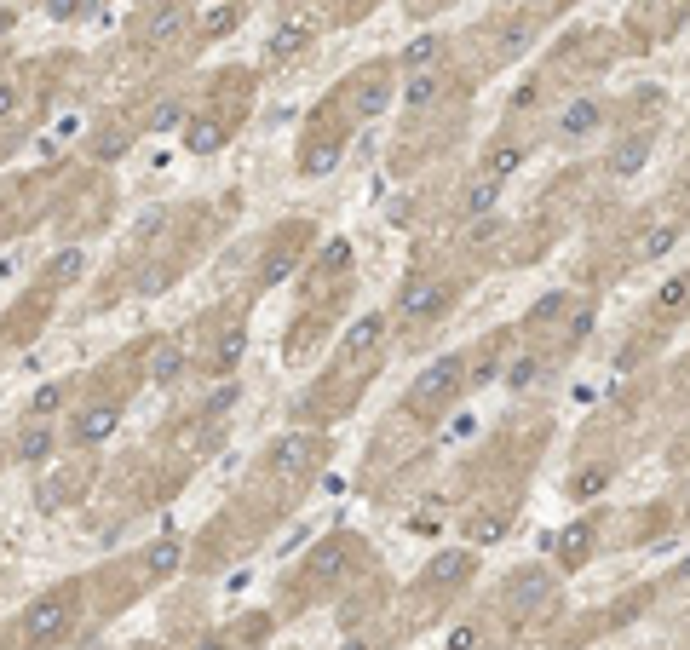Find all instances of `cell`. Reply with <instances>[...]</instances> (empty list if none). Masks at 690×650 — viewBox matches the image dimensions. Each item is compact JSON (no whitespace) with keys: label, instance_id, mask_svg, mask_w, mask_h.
Here are the masks:
<instances>
[{"label":"cell","instance_id":"8d00e7d4","mask_svg":"<svg viewBox=\"0 0 690 650\" xmlns=\"http://www.w3.org/2000/svg\"><path fill=\"white\" fill-rule=\"evenodd\" d=\"M667 581H673V587H679V581H690V558H685V564H679V570H673Z\"/></svg>","mask_w":690,"mask_h":650},{"label":"cell","instance_id":"9c48e42d","mask_svg":"<svg viewBox=\"0 0 690 650\" xmlns=\"http://www.w3.org/2000/svg\"><path fill=\"white\" fill-rule=\"evenodd\" d=\"M593 547H598V518H581V524L552 535V558H558L564 570H581V564L593 558Z\"/></svg>","mask_w":690,"mask_h":650},{"label":"cell","instance_id":"44dd1931","mask_svg":"<svg viewBox=\"0 0 690 650\" xmlns=\"http://www.w3.org/2000/svg\"><path fill=\"white\" fill-rule=\"evenodd\" d=\"M184 24H190V12H184L179 0H167V6H156V12H150L144 35H150V41H173V35H179Z\"/></svg>","mask_w":690,"mask_h":650},{"label":"cell","instance_id":"52a82bcc","mask_svg":"<svg viewBox=\"0 0 690 650\" xmlns=\"http://www.w3.org/2000/svg\"><path fill=\"white\" fill-rule=\"evenodd\" d=\"M386 328H391L386 311H363L357 323H345V334H340V346H334V357H340V363H363V357H374V351L386 346Z\"/></svg>","mask_w":690,"mask_h":650},{"label":"cell","instance_id":"6da1fadb","mask_svg":"<svg viewBox=\"0 0 690 650\" xmlns=\"http://www.w3.org/2000/svg\"><path fill=\"white\" fill-rule=\"evenodd\" d=\"M75 622H81V587H75V581H64V587H46L41 599L23 604L18 645L23 650H58V645H69Z\"/></svg>","mask_w":690,"mask_h":650},{"label":"cell","instance_id":"ac0fdd59","mask_svg":"<svg viewBox=\"0 0 690 650\" xmlns=\"http://www.w3.org/2000/svg\"><path fill=\"white\" fill-rule=\"evenodd\" d=\"M524 156H529V144H524V139H501L495 150H489V156H483V173L506 185V179H512V173L524 167Z\"/></svg>","mask_w":690,"mask_h":650},{"label":"cell","instance_id":"7402d4cb","mask_svg":"<svg viewBox=\"0 0 690 650\" xmlns=\"http://www.w3.org/2000/svg\"><path fill=\"white\" fill-rule=\"evenodd\" d=\"M179 564H184V547H179V541H150V547H144V576H150V581H156V576H173Z\"/></svg>","mask_w":690,"mask_h":650},{"label":"cell","instance_id":"7c38bea8","mask_svg":"<svg viewBox=\"0 0 690 650\" xmlns=\"http://www.w3.org/2000/svg\"><path fill=\"white\" fill-rule=\"evenodd\" d=\"M466 576H472V553H466V547H449V553H437L432 564L420 570V581L437 587V593H443V587H460Z\"/></svg>","mask_w":690,"mask_h":650},{"label":"cell","instance_id":"603a6c76","mask_svg":"<svg viewBox=\"0 0 690 650\" xmlns=\"http://www.w3.org/2000/svg\"><path fill=\"white\" fill-rule=\"evenodd\" d=\"M311 47V29H299V24H282L271 35V64H294L299 52Z\"/></svg>","mask_w":690,"mask_h":650},{"label":"cell","instance_id":"484cf974","mask_svg":"<svg viewBox=\"0 0 690 650\" xmlns=\"http://www.w3.org/2000/svg\"><path fill=\"white\" fill-rule=\"evenodd\" d=\"M64 397H69V386H64V380H52V386H41V392L29 397V409H23V415H29V420H52L58 409H64Z\"/></svg>","mask_w":690,"mask_h":650},{"label":"cell","instance_id":"e575fe53","mask_svg":"<svg viewBox=\"0 0 690 650\" xmlns=\"http://www.w3.org/2000/svg\"><path fill=\"white\" fill-rule=\"evenodd\" d=\"M12 110H18V87H0V121L12 116Z\"/></svg>","mask_w":690,"mask_h":650},{"label":"cell","instance_id":"4dcf8cb0","mask_svg":"<svg viewBox=\"0 0 690 650\" xmlns=\"http://www.w3.org/2000/svg\"><path fill=\"white\" fill-rule=\"evenodd\" d=\"M127 127H104V133H98V144H92V150H98V156H104V162H110V156H121V150H127Z\"/></svg>","mask_w":690,"mask_h":650},{"label":"cell","instance_id":"3957f363","mask_svg":"<svg viewBox=\"0 0 690 650\" xmlns=\"http://www.w3.org/2000/svg\"><path fill=\"white\" fill-rule=\"evenodd\" d=\"M311 242H317V225H311V219H288V225H276L271 248H265V259H259V288H276V282L294 277Z\"/></svg>","mask_w":690,"mask_h":650},{"label":"cell","instance_id":"836d02e7","mask_svg":"<svg viewBox=\"0 0 690 650\" xmlns=\"http://www.w3.org/2000/svg\"><path fill=\"white\" fill-rule=\"evenodd\" d=\"M46 12H52V18H75V12H81V0H52Z\"/></svg>","mask_w":690,"mask_h":650},{"label":"cell","instance_id":"ffe728a7","mask_svg":"<svg viewBox=\"0 0 690 650\" xmlns=\"http://www.w3.org/2000/svg\"><path fill=\"white\" fill-rule=\"evenodd\" d=\"M501 179H489V173H478V179H472V185H466V202H460V213H466V219H478V213H489L495 208V202H501Z\"/></svg>","mask_w":690,"mask_h":650},{"label":"cell","instance_id":"5b68a950","mask_svg":"<svg viewBox=\"0 0 690 650\" xmlns=\"http://www.w3.org/2000/svg\"><path fill=\"white\" fill-rule=\"evenodd\" d=\"M391 98H397L391 93V70L386 64H368V70L345 87V116L351 121H374V116H386L391 110Z\"/></svg>","mask_w":690,"mask_h":650},{"label":"cell","instance_id":"83f0119b","mask_svg":"<svg viewBox=\"0 0 690 650\" xmlns=\"http://www.w3.org/2000/svg\"><path fill=\"white\" fill-rule=\"evenodd\" d=\"M673 242H679V225H650V236L633 242V254H639V259H662Z\"/></svg>","mask_w":690,"mask_h":650},{"label":"cell","instance_id":"e0dca14e","mask_svg":"<svg viewBox=\"0 0 690 650\" xmlns=\"http://www.w3.org/2000/svg\"><path fill=\"white\" fill-rule=\"evenodd\" d=\"M443 64V35H414L409 47H403V58H397V70L414 75V70H437Z\"/></svg>","mask_w":690,"mask_h":650},{"label":"cell","instance_id":"8992f818","mask_svg":"<svg viewBox=\"0 0 690 650\" xmlns=\"http://www.w3.org/2000/svg\"><path fill=\"white\" fill-rule=\"evenodd\" d=\"M610 121V110H604V98L593 93H575L570 104H558V116H552V139L558 144H581V139H593L598 127Z\"/></svg>","mask_w":690,"mask_h":650},{"label":"cell","instance_id":"8fae6325","mask_svg":"<svg viewBox=\"0 0 690 650\" xmlns=\"http://www.w3.org/2000/svg\"><path fill=\"white\" fill-rule=\"evenodd\" d=\"M52 449H58L52 420H29V415H23L18 438H12V455H18L23 466H46V461H52Z\"/></svg>","mask_w":690,"mask_h":650},{"label":"cell","instance_id":"d590c367","mask_svg":"<svg viewBox=\"0 0 690 650\" xmlns=\"http://www.w3.org/2000/svg\"><path fill=\"white\" fill-rule=\"evenodd\" d=\"M196 650H230V633H207V639H202Z\"/></svg>","mask_w":690,"mask_h":650},{"label":"cell","instance_id":"1f68e13d","mask_svg":"<svg viewBox=\"0 0 690 650\" xmlns=\"http://www.w3.org/2000/svg\"><path fill=\"white\" fill-rule=\"evenodd\" d=\"M506 380H512V386H535V380H541V357H518Z\"/></svg>","mask_w":690,"mask_h":650},{"label":"cell","instance_id":"7a4b0ae2","mask_svg":"<svg viewBox=\"0 0 690 650\" xmlns=\"http://www.w3.org/2000/svg\"><path fill=\"white\" fill-rule=\"evenodd\" d=\"M466 386H472V380H466V357H455V351L437 357V363H426L420 380L409 386V415H443Z\"/></svg>","mask_w":690,"mask_h":650},{"label":"cell","instance_id":"f546056e","mask_svg":"<svg viewBox=\"0 0 690 650\" xmlns=\"http://www.w3.org/2000/svg\"><path fill=\"white\" fill-rule=\"evenodd\" d=\"M564 305H570V294H547V300H535V305H529V328H547Z\"/></svg>","mask_w":690,"mask_h":650},{"label":"cell","instance_id":"9a60e30c","mask_svg":"<svg viewBox=\"0 0 690 650\" xmlns=\"http://www.w3.org/2000/svg\"><path fill=\"white\" fill-rule=\"evenodd\" d=\"M644 162H650V133H627L621 144H610V162L604 167H610L616 179H633Z\"/></svg>","mask_w":690,"mask_h":650},{"label":"cell","instance_id":"74e56055","mask_svg":"<svg viewBox=\"0 0 690 650\" xmlns=\"http://www.w3.org/2000/svg\"><path fill=\"white\" fill-rule=\"evenodd\" d=\"M340 650H374V645H368V639H345Z\"/></svg>","mask_w":690,"mask_h":650},{"label":"cell","instance_id":"2e32d148","mask_svg":"<svg viewBox=\"0 0 690 650\" xmlns=\"http://www.w3.org/2000/svg\"><path fill=\"white\" fill-rule=\"evenodd\" d=\"M242 346H248V328H242V323H230V328H225V340L207 351V374H213V380L236 374V363H242Z\"/></svg>","mask_w":690,"mask_h":650},{"label":"cell","instance_id":"d6a6232c","mask_svg":"<svg viewBox=\"0 0 690 650\" xmlns=\"http://www.w3.org/2000/svg\"><path fill=\"white\" fill-rule=\"evenodd\" d=\"M150 127H156V133L161 127H184V110L179 104H156V110H150Z\"/></svg>","mask_w":690,"mask_h":650},{"label":"cell","instance_id":"cb8c5ba5","mask_svg":"<svg viewBox=\"0 0 690 650\" xmlns=\"http://www.w3.org/2000/svg\"><path fill=\"white\" fill-rule=\"evenodd\" d=\"M179 374H184V346H179V340L156 346V357H150V380H156V386H173Z\"/></svg>","mask_w":690,"mask_h":650},{"label":"cell","instance_id":"f1b7e54d","mask_svg":"<svg viewBox=\"0 0 690 650\" xmlns=\"http://www.w3.org/2000/svg\"><path fill=\"white\" fill-rule=\"evenodd\" d=\"M443 650H489V633H483L478 622H460L455 633H449V645Z\"/></svg>","mask_w":690,"mask_h":650},{"label":"cell","instance_id":"d4e9b609","mask_svg":"<svg viewBox=\"0 0 690 650\" xmlns=\"http://www.w3.org/2000/svg\"><path fill=\"white\" fill-rule=\"evenodd\" d=\"M437 98H443V75L437 70H414L403 104H409V110H426V104H437Z\"/></svg>","mask_w":690,"mask_h":650},{"label":"cell","instance_id":"d6986e66","mask_svg":"<svg viewBox=\"0 0 690 650\" xmlns=\"http://www.w3.org/2000/svg\"><path fill=\"white\" fill-rule=\"evenodd\" d=\"M81 271H87V254H81V248H64V254H52V259H46L41 288H46V294H52V288H69V282L81 277Z\"/></svg>","mask_w":690,"mask_h":650},{"label":"cell","instance_id":"277c9868","mask_svg":"<svg viewBox=\"0 0 690 650\" xmlns=\"http://www.w3.org/2000/svg\"><path fill=\"white\" fill-rule=\"evenodd\" d=\"M449 305H455V288H449V282H437V277H426V271H414V277L397 288V323L426 328V323H437Z\"/></svg>","mask_w":690,"mask_h":650},{"label":"cell","instance_id":"4fadbf2b","mask_svg":"<svg viewBox=\"0 0 690 650\" xmlns=\"http://www.w3.org/2000/svg\"><path fill=\"white\" fill-rule=\"evenodd\" d=\"M351 553H363V541H357V535H328V541L317 547V558H311V576L334 581L345 564H351Z\"/></svg>","mask_w":690,"mask_h":650},{"label":"cell","instance_id":"30bf717a","mask_svg":"<svg viewBox=\"0 0 690 650\" xmlns=\"http://www.w3.org/2000/svg\"><path fill=\"white\" fill-rule=\"evenodd\" d=\"M345 156V133H311V144H299V173L305 179H322V173H334Z\"/></svg>","mask_w":690,"mask_h":650},{"label":"cell","instance_id":"ba28073f","mask_svg":"<svg viewBox=\"0 0 690 650\" xmlns=\"http://www.w3.org/2000/svg\"><path fill=\"white\" fill-rule=\"evenodd\" d=\"M121 426V403H87L81 415L69 420V443H81V449H92V443H104Z\"/></svg>","mask_w":690,"mask_h":650},{"label":"cell","instance_id":"4316f807","mask_svg":"<svg viewBox=\"0 0 690 650\" xmlns=\"http://www.w3.org/2000/svg\"><path fill=\"white\" fill-rule=\"evenodd\" d=\"M685 305H690V271H679V277L656 294V317H679Z\"/></svg>","mask_w":690,"mask_h":650},{"label":"cell","instance_id":"5bb4252c","mask_svg":"<svg viewBox=\"0 0 690 650\" xmlns=\"http://www.w3.org/2000/svg\"><path fill=\"white\" fill-rule=\"evenodd\" d=\"M225 139H230V121H213V116L184 121V150L190 156H213V150H225Z\"/></svg>","mask_w":690,"mask_h":650}]
</instances>
